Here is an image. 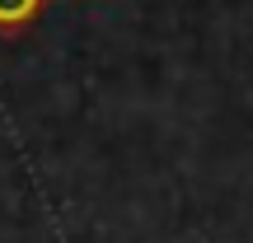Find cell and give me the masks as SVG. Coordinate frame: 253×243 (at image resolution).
<instances>
[{
  "label": "cell",
  "mask_w": 253,
  "mask_h": 243,
  "mask_svg": "<svg viewBox=\"0 0 253 243\" xmlns=\"http://www.w3.org/2000/svg\"><path fill=\"white\" fill-rule=\"evenodd\" d=\"M42 0H0V24H24L28 14H38Z\"/></svg>",
  "instance_id": "obj_1"
}]
</instances>
